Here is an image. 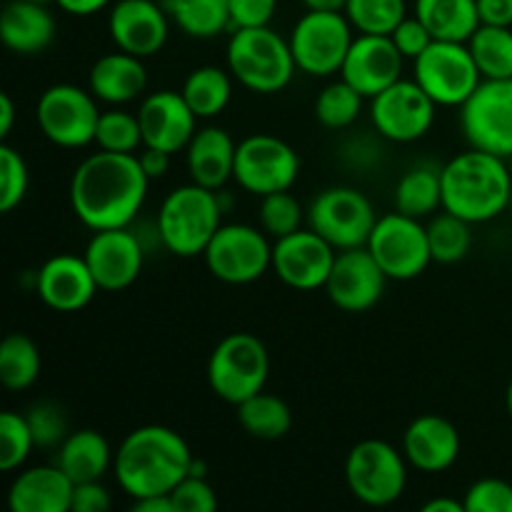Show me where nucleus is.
Masks as SVG:
<instances>
[{
    "instance_id": "nucleus-47",
    "label": "nucleus",
    "mask_w": 512,
    "mask_h": 512,
    "mask_svg": "<svg viewBox=\"0 0 512 512\" xmlns=\"http://www.w3.org/2000/svg\"><path fill=\"white\" fill-rule=\"evenodd\" d=\"M230 8V30L240 28H263L270 25L278 0H228Z\"/></svg>"
},
{
    "instance_id": "nucleus-20",
    "label": "nucleus",
    "mask_w": 512,
    "mask_h": 512,
    "mask_svg": "<svg viewBox=\"0 0 512 512\" xmlns=\"http://www.w3.org/2000/svg\"><path fill=\"white\" fill-rule=\"evenodd\" d=\"M108 33L118 50L150 58L168 43L170 15L160 0H118L110 10Z\"/></svg>"
},
{
    "instance_id": "nucleus-28",
    "label": "nucleus",
    "mask_w": 512,
    "mask_h": 512,
    "mask_svg": "<svg viewBox=\"0 0 512 512\" xmlns=\"http://www.w3.org/2000/svg\"><path fill=\"white\" fill-rule=\"evenodd\" d=\"M0 38L18 55L43 53L55 38V18L43 3L8 0L0 13Z\"/></svg>"
},
{
    "instance_id": "nucleus-38",
    "label": "nucleus",
    "mask_w": 512,
    "mask_h": 512,
    "mask_svg": "<svg viewBox=\"0 0 512 512\" xmlns=\"http://www.w3.org/2000/svg\"><path fill=\"white\" fill-rule=\"evenodd\" d=\"M363 95L353 88L345 78L325 85L315 100V118L320 125L330 130H343L360 118L363 110Z\"/></svg>"
},
{
    "instance_id": "nucleus-30",
    "label": "nucleus",
    "mask_w": 512,
    "mask_h": 512,
    "mask_svg": "<svg viewBox=\"0 0 512 512\" xmlns=\"http://www.w3.org/2000/svg\"><path fill=\"white\" fill-rule=\"evenodd\" d=\"M415 15L435 40L468 43L480 28L478 0H415Z\"/></svg>"
},
{
    "instance_id": "nucleus-43",
    "label": "nucleus",
    "mask_w": 512,
    "mask_h": 512,
    "mask_svg": "<svg viewBox=\"0 0 512 512\" xmlns=\"http://www.w3.org/2000/svg\"><path fill=\"white\" fill-rule=\"evenodd\" d=\"M30 173L25 158L3 140L0 143V213H13L28 195Z\"/></svg>"
},
{
    "instance_id": "nucleus-33",
    "label": "nucleus",
    "mask_w": 512,
    "mask_h": 512,
    "mask_svg": "<svg viewBox=\"0 0 512 512\" xmlns=\"http://www.w3.org/2000/svg\"><path fill=\"white\" fill-rule=\"evenodd\" d=\"M180 93L190 110L198 115V120H210L228 108L233 83H230L228 70L218 68V65H200L185 78Z\"/></svg>"
},
{
    "instance_id": "nucleus-37",
    "label": "nucleus",
    "mask_w": 512,
    "mask_h": 512,
    "mask_svg": "<svg viewBox=\"0 0 512 512\" xmlns=\"http://www.w3.org/2000/svg\"><path fill=\"white\" fill-rule=\"evenodd\" d=\"M468 220L443 210L428 223V243L433 253V263L453 265L460 263L470 253L473 245V233H470Z\"/></svg>"
},
{
    "instance_id": "nucleus-2",
    "label": "nucleus",
    "mask_w": 512,
    "mask_h": 512,
    "mask_svg": "<svg viewBox=\"0 0 512 512\" xmlns=\"http://www.w3.org/2000/svg\"><path fill=\"white\" fill-rule=\"evenodd\" d=\"M193 453L180 433L165 425H143L125 435L115 450V480L133 500L170 495L188 478Z\"/></svg>"
},
{
    "instance_id": "nucleus-54",
    "label": "nucleus",
    "mask_w": 512,
    "mask_h": 512,
    "mask_svg": "<svg viewBox=\"0 0 512 512\" xmlns=\"http://www.w3.org/2000/svg\"><path fill=\"white\" fill-rule=\"evenodd\" d=\"M15 123V105L8 93H0V138H8Z\"/></svg>"
},
{
    "instance_id": "nucleus-8",
    "label": "nucleus",
    "mask_w": 512,
    "mask_h": 512,
    "mask_svg": "<svg viewBox=\"0 0 512 512\" xmlns=\"http://www.w3.org/2000/svg\"><path fill=\"white\" fill-rule=\"evenodd\" d=\"M290 50L300 73L328 78L340 73L353 45V23L345 13L308 10L290 33Z\"/></svg>"
},
{
    "instance_id": "nucleus-58",
    "label": "nucleus",
    "mask_w": 512,
    "mask_h": 512,
    "mask_svg": "<svg viewBox=\"0 0 512 512\" xmlns=\"http://www.w3.org/2000/svg\"><path fill=\"white\" fill-rule=\"evenodd\" d=\"M30 3H43V5H48V3H55V0H30Z\"/></svg>"
},
{
    "instance_id": "nucleus-29",
    "label": "nucleus",
    "mask_w": 512,
    "mask_h": 512,
    "mask_svg": "<svg viewBox=\"0 0 512 512\" xmlns=\"http://www.w3.org/2000/svg\"><path fill=\"white\" fill-rule=\"evenodd\" d=\"M115 463V453L110 450L108 440L98 433V430H75L68 433V438L58 445V455H55V465L78 483H93V480H103L110 465Z\"/></svg>"
},
{
    "instance_id": "nucleus-42",
    "label": "nucleus",
    "mask_w": 512,
    "mask_h": 512,
    "mask_svg": "<svg viewBox=\"0 0 512 512\" xmlns=\"http://www.w3.org/2000/svg\"><path fill=\"white\" fill-rule=\"evenodd\" d=\"M35 448L33 433H30L28 418L15 410H5L0 415V470L13 473L28 460L30 450Z\"/></svg>"
},
{
    "instance_id": "nucleus-25",
    "label": "nucleus",
    "mask_w": 512,
    "mask_h": 512,
    "mask_svg": "<svg viewBox=\"0 0 512 512\" xmlns=\"http://www.w3.org/2000/svg\"><path fill=\"white\" fill-rule=\"evenodd\" d=\"M73 490L75 483L58 465H38L13 480L8 508L13 512H70Z\"/></svg>"
},
{
    "instance_id": "nucleus-23",
    "label": "nucleus",
    "mask_w": 512,
    "mask_h": 512,
    "mask_svg": "<svg viewBox=\"0 0 512 512\" xmlns=\"http://www.w3.org/2000/svg\"><path fill=\"white\" fill-rule=\"evenodd\" d=\"M98 290L83 255H53L35 273V293L55 313H78Z\"/></svg>"
},
{
    "instance_id": "nucleus-46",
    "label": "nucleus",
    "mask_w": 512,
    "mask_h": 512,
    "mask_svg": "<svg viewBox=\"0 0 512 512\" xmlns=\"http://www.w3.org/2000/svg\"><path fill=\"white\" fill-rule=\"evenodd\" d=\"M170 498H173L175 512H213L218 508L215 490L210 488L205 475H188V478H183L175 485Z\"/></svg>"
},
{
    "instance_id": "nucleus-60",
    "label": "nucleus",
    "mask_w": 512,
    "mask_h": 512,
    "mask_svg": "<svg viewBox=\"0 0 512 512\" xmlns=\"http://www.w3.org/2000/svg\"><path fill=\"white\" fill-rule=\"evenodd\" d=\"M510 208H512V200H510Z\"/></svg>"
},
{
    "instance_id": "nucleus-4",
    "label": "nucleus",
    "mask_w": 512,
    "mask_h": 512,
    "mask_svg": "<svg viewBox=\"0 0 512 512\" xmlns=\"http://www.w3.org/2000/svg\"><path fill=\"white\" fill-rule=\"evenodd\" d=\"M223 203L218 190L198 183L180 185L165 195L158 213L160 243L178 258L203 255L213 235L223 225Z\"/></svg>"
},
{
    "instance_id": "nucleus-52",
    "label": "nucleus",
    "mask_w": 512,
    "mask_h": 512,
    "mask_svg": "<svg viewBox=\"0 0 512 512\" xmlns=\"http://www.w3.org/2000/svg\"><path fill=\"white\" fill-rule=\"evenodd\" d=\"M55 3H58L60 10H65V13L85 18V15L100 13L110 0H55Z\"/></svg>"
},
{
    "instance_id": "nucleus-34",
    "label": "nucleus",
    "mask_w": 512,
    "mask_h": 512,
    "mask_svg": "<svg viewBox=\"0 0 512 512\" xmlns=\"http://www.w3.org/2000/svg\"><path fill=\"white\" fill-rule=\"evenodd\" d=\"M235 408H238V423L243 425L245 433L258 440L285 438L290 425H293V413H290L288 403L280 400L278 395L265 393V390L250 395Z\"/></svg>"
},
{
    "instance_id": "nucleus-16",
    "label": "nucleus",
    "mask_w": 512,
    "mask_h": 512,
    "mask_svg": "<svg viewBox=\"0 0 512 512\" xmlns=\"http://www.w3.org/2000/svg\"><path fill=\"white\" fill-rule=\"evenodd\" d=\"M435 103L418 80H395L390 88L370 98V120L380 138L393 143H415L435 123Z\"/></svg>"
},
{
    "instance_id": "nucleus-11",
    "label": "nucleus",
    "mask_w": 512,
    "mask_h": 512,
    "mask_svg": "<svg viewBox=\"0 0 512 512\" xmlns=\"http://www.w3.org/2000/svg\"><path fill=\"white\" fill-rule=\"evenodd\" d=\"M203 258L218 280L228 285H248L273 268V245L263 228L228 223L220 225Z\"/></svg>"
},
{
    "instance_id": "nucleus-9",
    "label": "nucleus",
    "mask_w": 512,
    "mask_h": 512,
    "mask_svg": "<svg viewBox=\"0 0 512 512\" xmlns=\"http://www.w3.org/2000/svg\"><path fill=\"white\" fill-rule=\"evenodd\" d=\"M308 228L323 235L335 250L363 248L368 245L378 215L373 203L360 190L348 185H333L313 198L308 208Z\"/></svg>"
},
{
    "instance_id": "nucleus-17",
    "label": "nucleus",
    "mask_w": 512,
    "mask_h": 512,
    "mask_svg": "<svg viewBox=\"0 0 512 512\" xmlns=\"http://www.w3.org/2000/svg\"><path fill=\"white\" fill-rule=\"evenodd\" d=\"M338 250L313 228L295 230L273 243V270L288 288H325Z\"/></svg>"
},
{
    "instance_id": "nucleus-39",
    "label": "nucleus",
    "mask_w": 512,
    "mask_h": 512,
    "mask_svg": "<svg viewBox=\"0 0 512 512\" xmlns=\"http://www.w3.org/2000/svg\"><path fill=\"white\" fill-rule=\"evenodd\" d=\"M345 15L358 33L390 35L405 18V0H348Z\"/></svg>"
},
{
    "instance_id": "nucleus-26",
    "label": "nucleus",
    "mask_w": 512,
    "mask_h": 512,
    "mask_svg": "<svg viewBox=\"0 0 512 512\" xmlns=\"http://www.w3.org/2000/svg\"><path fill=\"white\" fill-rule=\"evenodd\" d=\"M90 93L108 105H123L140 98L148 88V70L143 58L130 55L125 50L100 55L88 75Z\"/></svg>"
},
{
    "instance_id": "nucleus-53",
    "label": "nucleus",
    "mask_w": 512,
    "mask_h": 512,
    "mask_svg": "<svg viewBox=\"0 0 512 512\" xmlns=\"http://www.w3.org/2000/svg\"><path fill=\"white\" fill-rule=\"evenodd\" d=\"M135 512H175L173 498L170 495H150V498H140L133 503Z\"/></svg>"
},
{
    "instance_id": "nucleus-48",
    "label": "nucleus",
    "mask_w": 512,
    "mask_h": 512,
    "mask_svg": "<svg viewBox=\"0 0 512 512\" xmlns=\"http://www.w3.org/2000/svg\"><path fill=\"white\" fill-rule=\"evenodd\" d=\"M390 38H393V43L398 45V50L403 53V58H410V60H415L418 55H423L425 50L430 48V43L435 40L418 15H415V18H405L403 23H400L398 28L390 33Z\"/></svg>"
},
{
    "instance_id": "nucleus-59",
    "label": "nucleus",
    "mask_w": 512,
    "mask_h": 512,
    "mask_svg": "<svg viewBox=\"0 0 512 512\" xmlns=\"http://www.w3.org/2000/svg\"><path fill=\"white\" fill-rule=\"evenodd\" d=\"M508 163H510V170H512V155L508 158Z\"/></svg>"
},
{
    "instance_id": "nucleus-35",
    "label": "nucleus",
    "mask_w": 512,
    "mask_h": 512,
    "mask_svg": "<svg viewBox=\"0 0 512 512\" xmlns=\"http://www.w3.org/2000/svg\"><path fill=\"white\" fill-rule=\"evenodd\" d=\"M468 48L485 80L512 78V28L480 25Z\"/></svg>"
},
{
    "instance_id": "nucleus-45",
    "label": "nucleus",
    "mask_w": 512,
    "mask_h": 512,
    "mask_svg": "<svg viewBox=\"0 0 512 512\" xmlns=\"http://www.w3.org/2000/svg\"><path fill=\"white\" fill-rule=\"evenodd\" d=\"M465 512H512V485L500 478H485L465 493Z\"/></svg>"
},
{
    "instance_id": "nucleus-5",
    "label": "nucleus",
    "mask_w": 512,
    "mask_h": 512,
    "mask_svg": "<svg viewBox=\"0 0 512 512\" xmlns=\"http://www.w3.org/2000/svg\"><path fill=\"white\" fill-rule=\"evenodd\" d=\"M228 70L253 93H280L293 80L295 65L290 40L280 38L270 25L233 30L228 43Z\"/></svg>"
},
{
    "instance_id": "nucleus-6",
    "label": "nucleus",
    "mask_w": 512,
    "mask_h": 512,
    "mask_svg": "<svg viewBox=\"0 0 512 512\" xmlns=\"http://www.w3.org/2000/svg\"><path fill=\"white\" fill-rule=\"evenodd\" d=\"M270 355L263 340L253 333H230L215 345L208 360V383L220 400L240 405L250 395L265 390Z\"/></svg>"
},
{
    "instance_id": "nucleus-50",
    "label": "nucleus",
    "mask_w": 512,
    "mask_h": 512,
    "mask_svg": "<svg viewBox=\"0 0 512 512\" xmlns=\"http://www.w3.org/2000/svg\"><path fill=\"white\" fill-rule=\"evenodd\" d=\"M480 25L512 28V0H478Z\"/></svg>"
},
{
    "instance_id": "nucleus-1",
    "label": "nucleus",
    "mask_w": 512,
    "mask_h": 512,
    "mask_svg": "<svg viewBox=\"0 0 512 512\" xmlns=\"http://www.w3.org/2000/svg\"><path fill=\"white\" fill-rule=\"evenodd\" d=\"M150 178L135 153L88 155L70 178V208L90 230L130 228L148 195Z\"/></svg>"
},
{
    "instance_id": "nucleus-40",
    "label": "nucleus",
    "mask_w": 512,
    "mask_h": 512,
    "mask_svg": "<svg viewBox=\"0 0 512 512\" xmlns=\"http://www.w3.org/2000/svg\"><path fill=\"white\" fill-rule=\"evenodd\" d=\"M95 145L108 153H135L143 145L140 118L125 110H105L95 130Z\"/></svg>"
},
{
    "instance_id": "nucleus-22",
    "label": "nucleus",
    "mask_w": 512,
    "mask_h": 512,
    "mask_svg": "<svg viewBox=\"0 0 512 512\" xmlns=\"http://www.w3.org/2000/svg\"><path fill=\"white\" fill-rule=\"evenodd\" d=\"M138 118L140 130H143V145L160 148L170 155L188 148L198 130V115L190 110L183 93L178 90L150 93L140 103Z\"/></svg>"
},
{
    "instance_id": "nucleus-49",
    "label": "nucleus",
    "mask_w": 512,
    "mask_h": 512,
    "mask_svg": "<svg viewBox=\"0 0 512 512\" xmlns=\"http://www.w3.org/2000/svg\"><path fill=\"white\" fill-rule=\"evenodd\" d=\"M110 493L100 480L93 483H78L73 490V505L70 512H105L110 508Z\"/></svg>"
},
{
    "instance_id": "nucleus-21",
    "label": "nucleus",
    "mask_w": 512,
    "mask_h": 512,
    "mask_svg": "<svg viewBox=\"0 0 512 512\" xmlns=\"http://www.w3.org/2000/svg\"><path fill=\"white\" fill-rule=\"evenodd\" d=\"M403 60L390 35L360 33L350 45L340 73L363 98H375L403 78Z\"/></svg>"
},
{
    "instance_id": "nucleus-31",
    "label": "nucleus",
    "mask_w": 512,
    "mask_h": 512,
    "mask_svg": "<svg viewBox=\"0 0 512 512\" xmlns=\"http://www.w3.org/2000/svg\"><path fill=\"white\" fill-rule=\"evenodd\" d=\"M443 208V168L420 163L395 185V210L413 218H428Z\"/></svg>"
},
{
    "instance_id": "nucleus-44",
    "label": "nucleus",
    "mask_w": 512,
    "mask_h": 512,
    "mask_svg": "<svg viewBox=\"0 0 512 512\" xmlns=\"http://www.w3.org/2000/svg\"><path fill=\"white\" fill-rule=\"evenodd\" d=\"M25 418H28L35 448H58L68 438V420H65L60 405L50 403V400L30 405Z\"/></svg>"
},
{
    "instance_id": "nucleus-3",
    "label": "nucleus",
    "mask_w": 512,
    "mask_h": 512,
    "mask_svg": "<svg viewBox=\"0 0 512 512\" xmlns=\"http://www.w3.org/2000/svg\"><path fill=\"white\" fill-rule=\"evenodd\" d=\"M512 170L508 158L470 148L443 165V210L488 223L510 208Z\"/></svg>"
},
{
    "instance_id": "nucleus-56",
    "label": "nucleus",
    "mask_w": 512,
    "mask_h": 512,
    "mask_svg": "<svg viewBox=\"0 0 512 512\" xmlns=\"http://www.w3.org/2000/svg\"><path fill=\"white\" fill-rule=\"evenodd\" d=\"M308 10H320V13H345L348 0H303Z\"/></svg>"
},
{
    "instance_id": "nucleus-19",
    "label": "nucleus",
    "mask_w": 512,
    "mask_h": 512,
    "mask_svg": "<svg viewBox=\"0 0 512 512\" xmlns=\"http://www.w3.org/2000/svg\"><path fill=\"white\" fill-rule=\"evenodd\" d=\"M100 290L118 293L138 280L145 260V245L130 228L95 230L83 253Z\"/></svg>"
},
{
    "instance_id": "nucleus-12",
    "label": "nucleus",
    "mask_w": 512,
    "mask_h": 512,
    "mask_svg": "<svg viewBox=\"0 0 512 512\" xmlns=\"http://www.w3.org/2000/svg\"><path fill=\"white\" fill-rule=\"evenodd\" d=\"M413 63L420 88L445 108H460L483 83V75L468 43L433 40L430 48Z\"/></svg>"
},
{
    "instance_id": "nucleus-57",
    "label": "nucleus",
    "mask_w": 512,
    "mask_h": 512,
    "mask_svg": "<svg viewBox=\"0 0 512 512\" xmlns=\"http://www.w3.org/2000/svg\"><path fill=\"white\" fill-rule=\"evenodd\" d=\"M505 405H508V413H510V418H512V380H510V385H508V393H505Z\"/></svg>"
},
{
    "instance_id": "nucleus-18",
    "label": "nucleus",
    "mask_w": 512,
    "mask_h": 512,
    "mask_svg": "<svg viewBox=\"0 0 512 512\" xmlns=\"http://www.w3.org/2000/svg\"><path fill=\"white\" fill-rule=\"evenodd\" d=\"M385 283L388 275L363 245V248L338 250L325 283V293L335 308L345 313H365L383 298Z\"/></svg>"
},
{
    "instance_id": "nucleus-51",
    "label": "nucleus",
    "mask_w": 512,
    "mask_h": 512,
    "mask_svg": "<svg viewBox=\"0 0 512 512\" xmlns=\"http://www.w3.org/2000/svg\"><path fill=\"white\" fill-rule=\"evenodd\" d=\"M138 160L150 180L163 178L170 168V153H165V150L160 148H148V145H143V153L138 155Z\"/></svg>"
},
{
    "instance_id": "nucleus-55",
    "label": "nucleus",
    "mask_w": 512,
    "mask_h": 512,
    "mask_svg": "<svg viewBox=\"0 0 512 512\" xmlns=\"http://www.w3.org/2000/svg\"><path fill=\"white\" fill-rule=\"evenodd\" d=\"M423 512H465V503L453 498H433L423 505Z\"/></svg>"
},
{
    "instance_id": "nucleus-7",
    "label": "nucleus",
    "mask_w": 512,
    "mask_h": 512,
    "mask_svg": "<svg viewBox=\"0 0 512 512\" xmlns=\"http://www.w3.org/2000/svg\"><path fill=\"white\" fill-rule=\"evenodd\" d=\"M408 460L385 440H360L345 460V480L355 500L370 508H388L403 498Z\"/></svg>"
},
{
    "instance_id": "nucleus-32",
    "label": "nucleus",
    "mask_w": 512,
    "mask_h": 512,
    "mask_svg": "<svg viewBox=\"0 0 512 512\" xmlns=\"http://www.w3.org/2000/svg\"><path fill=\"white\" fill-rule=\"evenodd\" d=\"M160 5L190 38L208 40L230 28L228 0H160Z\"/></svg>"
},
{
    "instance_id": "nucleus-14",
    "label": "nucleus",
    "mask_w": 512,
    "mask_h": 512,
    "mask_svg": "<svg viewBox=\"0 0 512 512\" xmlns=\"http://www.w3.org/2000/svg\"><path fill=\"white\" fill-rule=\"evenodd\" d=\"M35 120L45 138L60 148H85L95 143L100 110L90 90L70 83L50 85L38 100Z\"/></svg>"
},
{
    "instance_id": "nucleus-13",
    "label": "nucleus",
    "mask_w": 512,
    "mask_h": 512,
    "mask_svg": "<svg viewBox=\"0 0 512 512\" xmlns=\"http://www.w3.org/2000/svg\"><path fill=\"white\" fill-rule=\"evenodd\" d=\"M300 175V155L290 143L270 133L248 135L235 150V183L258 198L290 190Z\"/></svg>"
},
{
    "instance_id": "nucleus-10",
    "label": "nucleus",
    "mask_w": 512,
    "mask_h": 512,
    "mask_svg": "<svg viewBox=\"0 0 512 512\" xmlns=\"http://www.w3.org/2000/svg\"><path fill=\"white\" fill-rule=\"evenodd\" d=\"M365 248L378 260L388 280H413L433 263L428 225L400 210L380 215Z\"/></svg>"
},
{
    "instance_id": "nucleus-15",
    "label": "nucleus",
    "mask_w": 512,
    "mask_h": 512,
    "mask_svg": "<svg viewBox=\"0 0 512 512\" xmlns=\"http://www.w3.org/2000/svg\"><path fill=\"white\" fill-rule=\"evenodd\" d=\"M460 128L470 148L512 155V78L485 80L460 105Z\"/></svg>"
},
{
    "instance_id": "nucleus-24",
    "label": "nucleus",
    "mask_w": 512,
    "mask_h": 512,
    "mask_svg": "<svg viewBox=\"0 0 512 512\" xmlns=\"http://www.w3.org/2000/svg\"><path fill=\"white\" fill-rule=\"evenodd\" d=\"M403 455L420 473H443L460 455V433L440 415H420L405 428Z\"/></svg>"
},
{
    "instance_id": "nucleus-41",
    "label": "nucleus",
    "mask_w": 512,
    "mask_h": 512,
    "mask_svg": "<svg viewBox=\"0 0 512 512\" xmlns=\"http://www.w3.org/2000/svg\"><path fill=\"white\" fill-rule=\"evenodd\" d=\"M303 208H300L298 198L290 190H280V193H270L260 198L258 220L260 228L270 235V238H285V235L295 233L303 225Z\"/></svg>"
},
{
    "instance_id": "nucleus-36",
    "label": "nucleus",
    "mask_w": 512,
    "mask_h": 512,
    "mask_svg": "<svg viewBox=\"0 0 512 512\" xmlns=\"http://www.w3.org/2000/svg\"><path fill=\"white\" fill-rule=\"evenodd\" d=\"M40 375L38 345L23 333H10L0 345V383L8 390H28Z\"/></svg>"
},
{
    "instance_id": "nucleus-27",
    "label": "nucleus",
    "mask_w": 512,
    "mask_h": 512,
    "mask_svg": "<svg viewBox=\"0 0 512 512\" xmlns=\"http://www.w3.org/2000/svg\"><path fill=\"white\" fill-rule=\"evenodd\" d=\"M185 150H188V173L193 183L220 190L233 178L238 143L223 128L208 125V128L195 130Z\"/></svg>"
}]
</instances>
